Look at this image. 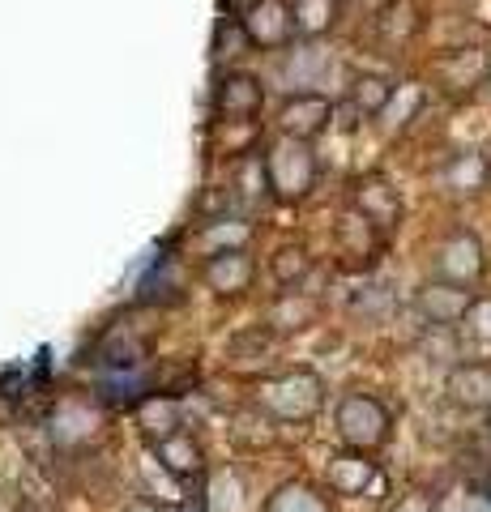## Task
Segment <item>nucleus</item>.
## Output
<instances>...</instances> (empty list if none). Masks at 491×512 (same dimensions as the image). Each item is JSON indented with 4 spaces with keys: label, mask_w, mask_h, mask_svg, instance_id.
I'll use <instances>...</instances> for the list:
<instances>
[{
    "label": "nucleus",
    "mask_w": 491,
    "mask_h": 512,
    "mask_svg": "<svg viewBox=\"0 0 491 512\" xmlns=\"http://www.w3.org/2000/svg\"><path fill=\"white\" fill-rule=\"evenodd\" d=\"M257 410L274 423H312L325 410V376L312 367H287L257 384Z\"/></svg>",
    "instance_id": "f257e3e1"
},
{
    "label": "nucleus",
    "mask_w": 491,
    "mask_h": 512,
    "mask_svg": "<svg viewBox=\"0 0 491 512\" xmlns=\"http://www.w3.org/2000/svg\"><path fill=\"white\" fill-rule=\"evenodd\" d=\"M334 436L355 453H380L393 440V410L368 389H346L334 402Z\"/></svg>",
    "instance_id": "f03ea898"
},
{
    "label": "nucleus",
    "mask_w": 491,
    "mask_h": 512,
    "mask_svg": "<svg viewBox=\"0 0 491 512\" xmlns=\"http://www.w3.org/2000/svg\"><path fill=\"white\" fill-rule=\"evenodd\" d=\"M265 180H269V197L282 201V205H299L312 197L316 188V175H321V163H316V150L312 141H295V137H282L269 141L265 150Z\"/></svg>",
    "instance_id": "7ed1b4c3"
},
{
    "label": "nucleus",
    "mask_w": 491,
    "mask_h": 512,
    "mask_svg": "<svg viewBox=\"0 0 491 512\" xmlns=\"http://www.w3.org/2000/svg\"><path fill=\"white\" fill-rule=\"evenodd\" d=\"M427 265H432V278L457 282V286H479L487 278V269H491L483 239L474 231H466V227H457V231H449L445 239H440Z\"/></svg>",
    "instance_id": "20e7f679"
},
{
    "label": "nucleus",
    "mask_w": 491,
    "mask_h": 512,
    "mask_svg": "<svg viewBox=\"0 0 491 512\" xmlns=\"http://www.w3.org/2000/svg\"><path fill=\"white\" fill-rule=\"evenodd\" d=\"M278 133L282 137H295V141H316L321 133H329L334 124V99L325 90H295L278 103Z\"/></svg>",
    "instance_id": "39448f33"
},
{
    "label": "nucleus",
    "mask_w": 491,
    "mask_h": 512,
    "mask_svg": "<svg viewBox=\"0 0 491 512\" xmlns=\"http://www.w3.org/2000/svg\"><path fill=\"white\" fill-rule=\"evenodd\" d=\"M325 487L342 495V500H372V495L385 491V470L372 461V453L342 448V453L325 461Z\"/></svg>",
    "instance_id": "423d86ee"
},
{
    "label": "nucleus",
    "mask_w": 491,
    "mask_h": 512,
    "mask_svg": "<svg viewBox=\"0 0 491 512\" xmlns=\"http://www.w3.org/2000/svg\"><path fill=\"white\" fill-rule=\"evenodd\" d=\"M201 282L210 286L214 299H244L257 282V261L248 248H218L201 265Z\"/></svg>",
    "instance_id": "0eeeda50"
},
{
    "label": "nucleus",
    "mask_w": 491,
    "mask_h": 512,
    "mask_svg": "<svg viewBox=\"0 0 491 512\" xmlns=\"http://www.w3.org/2000/svg\"><path fill=\"white\" fill-rule=\"evenodd\" d=\"M474 286H457V282H440L427 278L415 291V312L423 316V325H440V329H457L474 303Z\"/></svg>",
    "instance_id": "6e6552de"
},
{
    "label": "nucleus",
    "mask_w": 491,
    "mask_h": 512,
    "mask_svg": "<svg viewBox=\"0 0 491 512\" xmlns=\"http://www.w3.org/2000/svg\"><path fill=\"white\" fill-rule=\"evenodd\" d=\"M321 299L308 295L304 286H282V291L265 303V329L278 333V338H295V333H308L312 325H321Z\"/></svg>",
    "instance_id": "1a4fd4ad"
},
{
    "label": "nucleus",
    "mask_w": 491,
    "mask_h": 512,
    "mask_svg": "<svg viewBox=\"0 0 491 512\" xmlns=\"http://www.w3.org/2000/svg\"><path fill=\"white\" fill-rule=\"evenodd\" d=\"M351 210H359L380 235H389V231L402 227L406 205H402L398 184H389L385 175H363V180L355 184V192H351Z\"/></svg>",
    "instance_id": "9d476101"
},
{
    "label": "nucleus",
    "mask_w": 491,
    "mask_h": 512,
    "mask_svg": "<svg viewBox=\"0 0 491 512\" xmlns=\"http://www.w3.org/2000/svg\"><path fill=\"white\" fill-rule=\"evenodd\" d=\"M150 448H154L158 470H163L167 478H176L180 487L201 483V478H205V448H201V440L193 436V431L180 427V431H171V436L154 440Z\"/></svg>",
    "instance_id": "9b49d317"
},
{
    "label": "nucleus",
    "mask_w": 491,
    "mask_h": 512,
    "mask_svg": "<svg viewBox=\"0 0 491 512\" xmlns=\"http://www.w3.org/2000/svg\"><path fill=\"white\" fill-rule=\"evenodd\" d=\"M244 30V43L248 47H261V52H274V47H287L291 35V9L287 0H252L240 18Z\"/></svg>",
    "instance_id": "f8f14e48"
},
{
    "label": "nucleus",
    "mask_w": 491,
    "mask_h": 512,
    "mask_svg": "<svg viewBox=\"0 0 491 512\" xmlns=\"http://www.w3.org/2000/svg\"><path fill=\"white\" fill-rule=\"evenodd\" d=\"M329 77H334V56H329V47H321V39H299L287 52V60H282V86H287V94L321 90Z\"/></svg>",
    "instance_id": "ddd939ff"
},
{
    "label": "nucleus",
    "mask_w": 491,
    "mask_h": 512,
    "mask_svg": "<svg viewBox=\"0 0 491 512\" xmlns=\"http://www.w3.org/2000/svg\"><path fill=\"white\" fill-rule=\"evenodd\" d=\"M334 248L351 269H368L380 256V248H385V235H380L359 210H342L334 222Z\"/></svg>",
    "instance_id": "4468645a"
},
{
    "label": "nucleus",
    "mask_w": 491,
    "mask_h": 512,
    "mask_svg": "<svg viewBox=\"0 0 491 512\" xmlns=\"http://www.w3.org/2000/svg\"><path fill=\"white\" fill-rule=\"evenodd\" d=\"M214 107H218V116H223L227 124H244L252 116H261V107H265L261 77H252V73H227L223 82H218V90H214Z\"/></svg>",
    "instance_id": "2eb2a0df"
},
{
    "label": "nucleus",
    "mask_w": 491,
    "mask_h": 512,
    "mask_svg": "<svg viewBox=\"0 0 491 512\" xmlns=\"http://www.w3.org/2000/svg\"><path fill=\"white\" fill-rule=\"evenodd\" d=\"M445 397L449 406L470 414L491 410V363H466V359L453 363L445 376Z\"/></svg>",
    "instance_id": "dca6fc26"
},
{
    "label": "nucleus",
    "mask_w": 491,
    "mask_h": 512,
    "mask_svg": "<svg viewBox=\"0 0 491 512\" xmlns=\"http://www.w3.org/2000/svg\"><path fill=\"white\" fill-rule=\"evenodd\" d=\"M261 512H334V508H329V495L321 487L304 483V478H291V483H282L265 495Z\"/></svg>",
    "instance_id": "f3484780"
},
{
    "label": "nucleus",
    "mask_w": 491,
    "mask_h": 512,
    "mask_svg": "<svg viewBox=\"0 0 491 512\" xmlns=\"http://www.w3.org/2000/svg\"><path fill=\"white\" fill-rule=\"evenodd\" d=\"M287 9L295 39H325L338 22V0H291Z\"/></svg>",
    "instance_id": "a211bd4d"
},
{
    "label": "nucleus",
    "mask_w": 491,
    "mask_h": 512,
    "mask_svg": "<svg viewBox=\"0 0 491 512\" xmlns=\"http://www.w3.org/2000/svg\"><path fill=\"white\" fill-rule=\"evenodd\" d=\"M137 427L150 444L163 440V436H171V431L184 427V406L176 402V397H150V402H141V410H137Z\"/></svg>",
    "instance_id": "6ab92c4d"
},
{
    "label": "nucleus",
    "mask_w": 491,
    "mask_h": 512,
    "mask_svg": "<svg viewBox=\"0 0 491 512\" xmlns=\"http://www.w3.org/2000/svg\"><path fill=\"white\" fill-rule=\"evenodd\" d=\"M269 274H274L278 286H304L312 278V256L304 244H282L269 256Z\"/></svg>",
    "instance_id": "aec40b11"
},
{
    "label": "nucleus",
    "mask_w": 491,
    "mask_h": 512,
    "mask_svg": "<svg viewBox=\"0 0 491 512\" xmlns=\"http://www.w3.org/2000/svg\"><path fill=\"white\" fill-rule=\"evenodd\" d=\"M393 86H398V82H393V77H385V73H363V77H355V86H351L355 111H359V116H368V120H376L380 111H385Z\"/></svg>",
    "instance_id": "412c9836"
},
{
    "label": "nucleus",
    "mask_w": 491,
    "mask_h": 512,
    "mask_svg": "<svg viewBox=\"0 0 491 512\" xmlns=\"http://www.w3.org/2000/svg\"><path fill=\"white\" fill-rule=\"evenodd\" d=\"M445 188H453V192H479V188H487V158L474 154V150L453 154V163L445 167Z\"/></svg>",
    "instance_id": "4be33fe9"
},
{
    "label": "nucleus",
    "mask_w": 491,
    "mask_h": 512,
    "mask_svg": "<svg viewBox=\"0 0 491 512\" xmlns=\"http://www.w3.org/2000/svg\"><path fill=\"white\" fill-rule=\"evenodd\" d=\"M423 359L427 363H436V367H453V363H462V346H457V329H440V325H427L423 333Z\"/></svg>",
    "instance_id": "5701e85b"
},
{
    "label": "nucleus",
    "mask_w": 491,
    "mask_h": 512,
    "mask_svg": "<svg viewBox=\"0 0 491 512\" xmlns=\"http://www.w3.org/2000/svg\"><path fill=\"white\" fill-rule=\"evenodd\" d=\"M419 107H423V86L402 82V86H393L389 103H385V111H380L376 120H385L389 128H402V124H410V116H415Z\"/></svg>",
    "instance_id": "b1692460"
},
{
    "label": "nucleus",
    "mask_w": 491,
    "mask_h": 512,
    "mask_svg": "<svg viewBox=\"0 0 491 512\" xmlns=\"http://www.w3.org/2000/svg\"><path fill=\"white\" fill-rule=\"evenodd\" d=\"M235 192L248 205H261L269 197V180H265V163L261 158H244L240 171H235Z\"/></svg>",
    "instance_id": "393cba45"
},
{
    "label": "nucleus",
    "mask_w": 491,
    "mask_h": 512,
    "mask_svg": "<svg viewBox=\"0 0 491 512\" xmlns=\"http://www.w3.org/2000/svg\"><path fill=\"white\" fill-rule=\"evenodd\" d=\"M457 329H466V338H470V342L491 346V295H474L470 312H466V320H462Z\"/></svg>",
    "instance_id": "a878e982"
},
{
    "label": "nucleus",
    "mask_w": 491,
    "mask_h": 512,
    "mask_svg": "<svg viewBox=\"0 0 491 512\" xmlns=\"http://www.w3.org/2000/svg\"><path fill=\"white\" fill-rule=\"evenodd\" d=\"M385 308H393L389 286H363V291L351 299V312H363V316H380Z\"/></svg>",
    "instance_id": "bb28decb"
},
{
    "label": "nucleus",
    "mask_w": 491,
    "mask_h": 512,
    "mask_svg": "<svg viewBox=\"0 0 491 512\" xmlns=\"http://www.w3.org/2000/svg\"><path fill=\"white\" fill-rule=\"evenodd\" d=\"M210 244H214V252L218 248H248V227L244 222H214V231H210Z\"/></svg>",
    "instance_id": "cd10ccee"
},
{
    "label": "nucleus",
    "mask_w": 491,
    "mask_h": 512,
    "mask_svg": "<svg viewBox=\"0 0 491 512\" xmlns=\"http://www.w3.org/2000/svg\"><path fill=\"white\" fill-rule=\"evenodd\" d=\"M385 512H436V500L427 491H402V495H393Z\"/></svg>",
    "instance_id": "c85d7f7f"
},
{
    "label": "nucleus",
    "mask_w": 491,
    "mask_h": 512,
    "mask_svg": "<svg viewBox=\"0 0 491 512\" xmlns=\"http://www.w3.org/2000/svg\"><path fill=\"white\" fill-rule=\"evenodd\" d=\"M487 188H491V158H487Z\"/></svg>",
    "instance_id": "c756f323"
},
{
    "label": "nucleus",
    "mask_w": 491,
    "mask_h": 512,
    "mask_svg": "<svg viewBox=\"0 0 491 512\" xmlns=\"http://www.w3.org/2000/svg\"><path fill=\"white\" fill-rule=\"evenodd\" d=\"M487 94H491V73H487Z\"/></svg>",
    "instance_id": "7c9ffc66"
}]
</instances>
